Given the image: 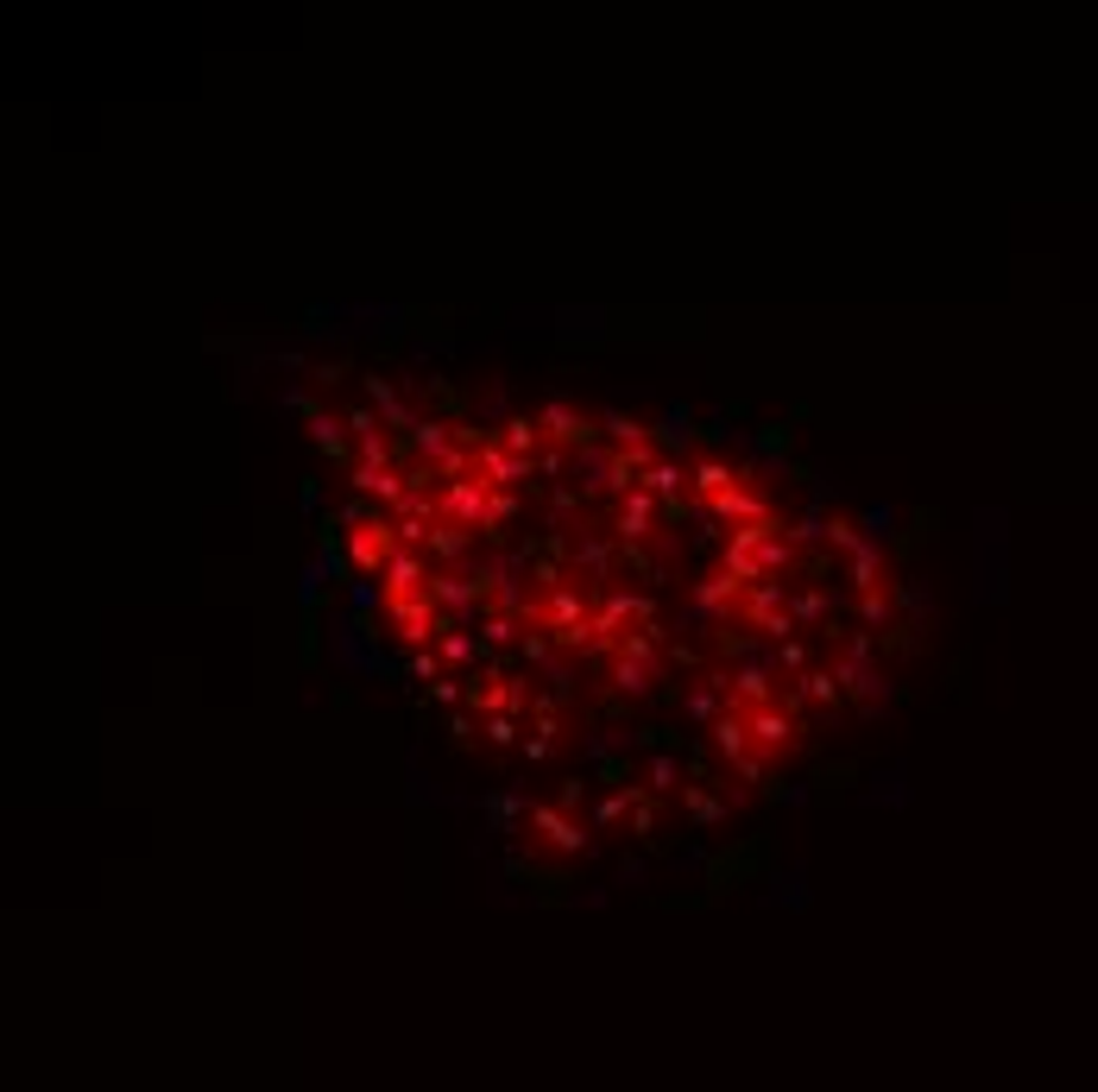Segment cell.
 Instances as JSON below:
<instances>
[{"label": "cell", "instance_id": "1", "mask_svg": "<svg viewBox=\"0 0 1098 1092\" xmlns=\"http://www.w3.org/2000/svg\"><path fill=\"white\" fill-rule=\"evenodd\" d=\"M348 525H354V531H348V562L361 568V574H386V568H392V555L405 549V544H398V519H392V512H367V506H354V512H348Z\"/></svg>", "mask_w": 1098, "mask_h": 1092}, {"label": "cell", "instance_id": "2", "mask_svg": "<svg viewBox=\"0 0 1098 1092\" xmlns=\"http://www.w3.org/2000/svg\"><path fill=\"white\" fill-rule=\"evenodd\" d=\"M525 833L537 846H549V852H587V827L574 821L562 802H537L525 815Z\"/></svg>", "mask_w": 1098, "mask_h": 1092}, {"label": "cell", "instance_id": "3", "mask_svg": "<svg viewBox=\"0 0 1098 1092\" xmlns=\"http://www.w3.org/2000/svg\"><path fill=\"white\" fill-rule=\"evenodd\" d=\"M745 726H751V745H757V758H776V751H795V739H802V726H795V713L789 707H751L745 713Z\"/></svg>", "mask_w": 1098, "mask_h": 1092}, {"label": "cell", "instance_id": "4", "mask_svg": "<svg viewBox=\"0 0 1098 1092\" xmlns=\"http://www.w3.org/2000/svg\"><path fill=\"white\" fill-rule=\"evenodd\" d=\"M612 531H618V549H644V544L656 538V493H650V487L625 493V500H618V512H612Z\"/></svg>", "mask_w": 1098, "mask_h": 1092}, {"label": "cell", "instance_id": "5", "mask_svg": "<svg viewBox=\"0 0 1098 1092\" xmlns=\"http://www.w3.org/2000/svg\"><path fill=\"white\" fill-rule=\"evenodd\" d=\"M713 512H720V519H732V531L738 525H770V506H764V493H751L745 481H732L720 500H707Z\"/></svg>", "mask_w": 1098, "mask_h": 1092}, {"label": "cell", "instance_id": "6", "mask_svg": "<svg viewBox=\"0 0 1098 1092\" xmlns=\"http://www.w3.org/2000/svg\"><path fill=\"white\" fill-rule=\"evenodd\" d=\"M537 424H544V436H549V443H562V449L593 443V424H587L581 411H568V405H544V411H537Z\"/></svg>", "mask_w": 1098, "mask_h": 1092}, {"label": "cell", "instance_id": "7", "mask_svg": "<svg viewBox=\"0 0 1098 1092\" xmlns=\"http://www.w3.org/2000/svg\"><path fill=\"white\" fill-rule=\"evenodd\" d=\"M789 701H840V676L833 669H808L802 682H789Z\"/></svg>", "mask_w": 1098, "mask_h": 1092}, {"label": "cell", "instance_id": "8", "mask_svg": "<svg viewBox=\"0 0 1098 1092\" xmlns=\"http://www.w3.org/2000/svg\"><path fill=\"white\" fill-rule=\"evenodd\" d=\"M436 657H443V663H474V638H468L462 625L443 619V631H436Z\"/></svg>", "mask_w": 1098, "mask_h": 1092}, {"label": "cell", "instance_id": "9", "mask_svg": "<svg viewBox=\"0 0 1098 1092\" xmlns=\"http://www.w3.org/2000/svg\"><path fill=\"white\" fill-rule=\"evenodd\" d=\"M606 436H612L618 449H650V424H637V417H625V411L606 417Z\"/></svg>", "mask_w": 1098, "mask_h": 1092}, {"label": "cell", "instance_id": "10", "mask_svg": "<svg viewBox=\"0 0 1098 1092\" xmlns=\"http://www.w3.org/2000/svg\"><path fill=\"white\" fill-rule=\"evenodd\" d=\"M732 481H738V474L726 462H694V487H701V500H720Z\"/></svg>", "mask_w": 1098, "mask_h": 1092}, {"label": "cell", "instance_id": "11", "mask_svg": "<svg viewBox=\"0 0 1098 1092\" xmlns=\"http://www.w3.org/2000/svg\"><path fill=\"white\" fill-rule=\"evenodd\" d=\"M644 777H650V789H656V796H669V789H688V783H682V764H675V758H669V751H656V758H650V770H644Z\"/></svg>", "mask_w": 1098, "mask_h": 1092}, {"label": "cell", "instance_id": "12", "mask_svg": "<svg viewBox=\"0 0 1098 1092\" xmlns=\"http://www.w3.org/2000/svg\"><path fill=\"white\" fill-rule=\"evenodd\" d=\"M776 676H795V682L808 676V644H802V638H783V644H776Z\"/></svg>", "mask_w": 1098, "mask_h": 1092}, {"label": "cell", "instance_id": "13", "mask_svg": "<svg viewBox=\"0 0 1098 1092\" xmlns=\"http://www.w3.org/2000/svg\"><path fill=\"white\" fill-rule=\"evenodd\" d=\"M858 619H865V625H890V593L884 587L858 593Z\"/></svg>", "mask_w": 1098, "mask_h": 1092}, {"label": "cell", "instance_id": "14", "mask_svg": "<svg viewBox=\"0 0 1098 1092\" xmlns=\"http://www.w3.org/2000/svg\"><path fill=\"white\" fill-rule=\"evenodd\" d=\"M316 449H323V455H342V449H348V443H342V424H335L329 411H316Z\"/></svg>", "mask_w": 1098, "mask_h": 1092}, {"label": "cell", "instance_id": "15", "mask_svg": "<svg viewBox=\"0 0 1098 1092\" xmlns=\"http://www.w3.org/2000/svg\"><path fill=\"white\" fill-rule=\"evenodd\" d=\"M644 487H650V493H656V500H669V493H675V487H682V468H675V462H656V468H650V481H644Z\"/></svg>", "mask_w": 1098, "mask_h": 1092}, {"label": "cell", "instance_id": "16", "mask_svg": "<svg viewBox=\"0 0 1098 1092\" xmlns=\"http://www.w3.org/2000/svg\"><path fill=\"white\" fill-rule=\"evenodd\" d=\"M487 745H525L518 739V713H493L487 720Z\"/></svg>", "mask_w": 1098, "mask_h": 1092}]
</instances>
